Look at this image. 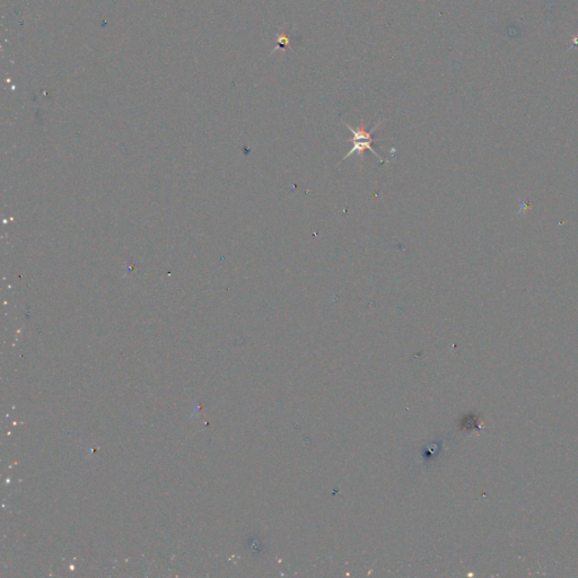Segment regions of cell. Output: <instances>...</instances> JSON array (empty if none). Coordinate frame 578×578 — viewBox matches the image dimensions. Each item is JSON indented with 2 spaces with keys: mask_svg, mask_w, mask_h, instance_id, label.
<instances>
[{
  "mask_svg": "<svg viewBox=\"0 0 578 578\" xmlns=\"http://www.w3.org/2000/svg\"><path fill=\"white\" fill-rule=\"evenodd\" d=\"M382 123H383V121H378V122L375 124V126L370 129L369 131H367L364 122H361V126L357 127L356 129H354L353 127L350 126V124H348L347 122H343V124H345V126L349 129V130L351 131V134H353V136H354L353 140H351V142H353V148H351L348 153L346 154L345 157H343V161H346V159L350 157L351 155L357 154L359 157H361V162H362V159H364L365 151L368 149L369 151H372V153L376 156L377 158H380L381 162L383 163V158L376 153V150L373 149L372 146H370V144L377 140V139H373L372 135L377 130L378 127H380Z\"/></svg>",
  "mask_w": 578,
  "mask_h": 578,
  "instance_id": "1",
  "label": "cell"
},
{
  "mask_svg": "<svg viewBox=\"0 0 578 578\" xmlns=\"http://www.w3.org/2000/svg\"><path fill=\"white\" fill-rule=\"evenodd\" d=\"M277 42H278L279 46H283V48H285V46L290 48V46H289V38L286 36V35H285V33L279 34V37H278V40H277Z\"/></svg>",
  "mask_w": 578,
  "mask_h": 578,
  "instance_id": "2",
  "label": "cell"
}]
</instances>
